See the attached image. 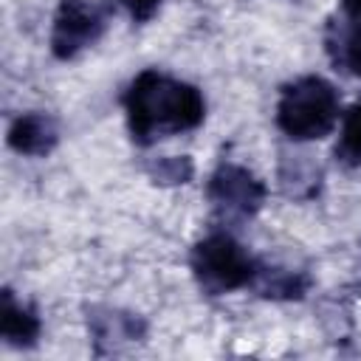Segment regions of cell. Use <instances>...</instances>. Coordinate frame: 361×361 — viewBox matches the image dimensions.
Returning a JSON list of instances; mask_svg holds the SVG:
<instances>
[{"label": "cell", "mask_w": 361, "mask_h": 361, "mask_svg": "<svg viewBox=\"0 0 361 361\" xmlns=\"http://www.w3.org/2000/svg\"><path fill=\"white\" fill-rule=\"evenodd\" d=\"M124 113L138 144L195 130L206 116L200 90L161 71H141L124 90Z\"/></svg>", "instance_id": "1"}, {"label": "cell", "mask_w": 361, "mask_h": 361, "mask_svg": "<svg viewBox=\"0 0 361 361\" xmlns=\"http://www.w3.org/2000/svg\"><path fill=\"white\" fill-rule=\"evenodd\" d=\"M276 124L293 141H316L338 124V93L322 76H302L282 87Z\"/></svg>", "instance_id": "2"}, {"label": "cell", "mask_w": 361, "mask_h": 361, "mask_svg": "<svg viewBox=\"0 0 361 361\" xmlns=\"http://www.w3.org/2000/svg\"><path fill=\"white\" fill-rule=\"evenodd\" d=\"M192 274L206 293H228L245 288L257 276V265L231 234L214 231L192 248Z\"/></svg>", "instance_id": "3"}, {"label": "cell", "mask_w": 361, "mask_h": 361, "mask_svg": "<svg viewBox=\"0 0 361 361\" xmlns=\"http://www.w3.org/2000/svg\"><path fill=\"white\" fill-rule=\"evenodd\" d=\"M104 11L90 0H62L54 14L51 51L56 59H73L104 34Z\"/></svg>", "instance_id": "4"}, {"label": "cell", "mask_w": 361, "mask_h": 361, "mask_svg": "<svg viewBox=\"0 0 361 361\" xmlns=\"http://www.w3.org/2000/svg\"><path fill=\"white\" fill-rule=\"evenodd\" d=\"M209 197L220 212H226L231 217H245L259 209V203L265 197V186L248 169L226 164L212 175Z\"/></svg>", "instance_id": "5"}, {"label": "cell", "mask_w": 361, "mask_h": 361, "mask_svg": "<svg viewBox=\"0 0 361 361\" xmlns=\"http://www.w3.org/2000/svg\"><path fill=\"white\" fill-rule=\"evenodd\" d=\"M8 144L23 155H45L56 144V127L42 113H25L11 124Z\"/></svg>", "instance_id": "6"}, {"label": "cell", "mask_w": 361, "mask_h": 361, "mask_svg": "<svg viewBox=\"0 0 361 361\" xmlns=\"http://www.w3.org/2000/svg\"><path fill=\"white\" fill-rule=\"evenodd\" d=\"M0 333H3V338L8 341V344H31L34 338H37V333H39V322H37V316L28 310V307H23L14 296H11V290H3V310H0Z\"/></svg>", "instance_id": "7"}, {"label": "cell", "mask_w": 361, "mask_h": 361, "mask_svg": "<svg viewBox=\"0 0 361 361\" xmlns=\"http://www.w3.org/2000/svg\"><path fill=\"white\" fill-rule=\"evenodd\" d=\"M338 152L353 161V164H361V104L350 107L344 121H341V147Z\"/></svg>", "instance_id": "8"}, {"label": "cell", "mask_w": 361, "mask_h": 361, "mask_svg": "<svg viewBox=\"0 0 361 361\" xmlns=\"http://www.w3.org/2000/svg\"><path fill=\"white\" fill-rule=\"evenodd\" d=\"M338 59L341 65L361 79V23H350L338 37Z\"/></svg>", "instance_id": "9"}, {"label": "cell", "mask_w": 361, "mask_h": 361, "mask_svg": "<svg viewBox=\"0 0 361 361\" xmlns=\"http://www.w3.org/2000/svg\"><path fill=\"white\" fill-rule=\"evenodd\" d=\"M116 3H121L133 20H149L155 14V8L161 6V0H116Z\"/></svg>", "instance_id": "10"}, {"label": "cell", "mask_w": 361, "mask_h": 361, "mask_svg": "<svg viewBox=\"0 0 361 361\" xmlns=\"http://www.w3.org/2000/svg\"><path fill=\"white\" fill-rule=\"evenodd\" d=\"M341 11L350 23H361V0H341Z\"/></svg>", "instance_id": "11"}]
</instances>
